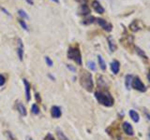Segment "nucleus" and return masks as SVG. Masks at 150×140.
Instances as JSON below:
<instances>
[{"label":"nucleus","instance_id":"nucleus-21","mask_svg":"<svg viewBox=\"0 0 150 140\" xmlns=\"http://www.w3.org/2000/svg\"><path fill=\"white\" fill-rule=\"evenodd\" d=\"M106 79L104 78V77L102 76H98V87H107V84H106Z\"/></svg>","mask_w":150,"mask_h":140},{"label":"nucleus","instance_id":"nucleus-35","mask_svg":"<svg viewBox=\"0 0 150 140\" xmlns=\"http://www.w3.org/2000/svg\"><path fill=\"white\" fill-rule=\"evenodd\" d=\"M80 2H82L83 4H86L87 2V0H80Z\"/></svg>","mask_w":150,"mask_h":140},{"label":"nucleus","instance_id":"nucleus-19","mask_svg":"<svg viewBox=\"0 0 150 140\" xmlns=\"http://www.w3.org/2000/svg\"><path fill=\"white\" fill-rule=\"evenodd\" d=\"M96 22V18L94 17V16H88L86 20H83V24H86V25H89V24H92L93 22Z\"/></svg>","mask_w":150,"mask_h":140},{"label":"nucleus","instance_id":"nucleus-34","mask_svg":"<svg viewBox=\"0 0 150 140\" xmlns=\"http://www.w3.org/2000/svg\"><path fill=\"white\" fill-rule=\"evenodd\" d=\"M68 67H69V68L70 70H72V71H75V68H74V67H71V66H70L69 64L68 65Z\"/></svg>","mask_w":150,"mask_h":140},{"label":"nucleus","instance_id":"nucleus-8","mask_svg":"<svg viewBox=\"0 0 150 140\" xmlns=\"http://www.w3.org/2000/svg\"><path fill=\"white\" fill-rule=\"evenodd\" d=\"M122 127H123L124 132L128 135H129V136H132V135L134 134L132 126H131V124L129 123H128V121H125V123H123V125H122Z\"/></svg>","mask_w":150,"mask_h":140},{"label":"nucleus","instance_id":"nucleus-3","mask_svg":"<svg viewBox=\"0 0 150 140\" xmlns=\"http://www.w3.org/2000/svg\"><path fill=\"white\" fill-rule=\"evenodd\" d=\"M68 57L69 59H71L75 61L79 65H82V56H81V51L78 48H69L68 50Z\"/></svg>","mask_w":150,"mask_h":140},{"label":"nucleus","instance_id":"nucleus-32","mask_svg":"<svg viewBox=\"0 0 150 140\" xmlns=\"http://www.w3.org/2000/svg\"><path fill=\"white\" fill-rule=\"evenodd\" d=\"M147 79L150 81V69H149V71H148V73H147Z\"/></svg>","mask_w":150,"mask_h":140},{"label":"nucleus","instance_id":"nucleus-31","mask_svg":"<svg viewBox=\"0 0 150 140\" xmlns=\"http://www.w3.org/2000/svg\"><path fill=\"white\" fill-rule=\"evenodd\" d=\"M1 10H2L3 12H5V13H6V14H7V15H8V16H11V14H9V13H8V11L7 10V9H6V8H2V7H1Z\"/></svg>","mask_w":150,"mask_h":140},{"label":"nucleus","instance_id":"nucleus-26","mask_svg":"<svg viewBox=\"0 0 150 140\" xmlns=\"http://www.w3.org/2000/svg\"><path fill=\"white\" fill-rule=\"evenodd\" d=\"M19 23H20V25L25 29V31H28V26H27V24L25 23V21H23V20H20L19 21Z\"/></svg>","mask_w":150,"mask_h":140},{"label":"nucleus","instance_id":"nucleus-5","mask_svg":"<svg viewBox=\"0 0 150 140\" xmlns=\"http://www.w3.org/2000/svg\"><path fill=\"white\" fill-rule=\"evenodd\" d=\"M96 22L100 25L103 30H105L106 32H111L112 30V24L110 22H108L104 19L101 18H96Z\"/></svg>","mask_w":150,"mask_h":140},{"label":"nucleus","instance_id":"nucleus-15","mask_svg":"<svg viewBox=\"0 0 150 140\" xmlns=\"http://www.w3.org/2000/svg\"><path fill=\"white\" fill-rule=\"evenodd\" d=\"M129 117L131 118V120H132L134 123H139L140 120V115L137 111H135L133 109L129 110Z\"/></svg>","mask_w":150,"mask_h":140},{"label":"nucleus","instance_id":"nucleus-38","mask_svg":"<svg viewBox=\"0 0 150 140\" xmlns=\"http://www.w3.org/2000/svg\"><path fill=\"white\" fill-rule=\"evenodd\" d=\"M29 140H32V139H29Z\"/></svg>","mask_w":150,"mask_h":140},{"label":"nucleus","instance_id":"nucleus-17","mask_svg":"<svg viewBox=\"0 0 150 140\" xmlns=\"http://www.w3.org/2000/svg\"><path fill=\"white\" fill-rule=\"evenodd\" d=\"M132 78L133 76L132 75H127L126 78H125V86L128 90H130L131 89V82H132Z\"/></svg>","mask_w":150,"mask_h":140},{"label":"nucleus","instance_id":"nucleus-14","mask_svg":"<svg viewBox=\"0 0 150 140\" xmlns=\"http://www.w3.org/2000/svg\"><path fill=\"white\" fill-rule=\"evenodd\" d=\"M18 57L21 61L23 59V44L22 39H19V45H18Z\"/></svg>","mask_w":150,"mask_h":140},{"label":"nucleus","instance_id":"nucleus-10","mask_svg":"<svg viewBox=\"0 0 150 140\" xmlns=\"http://www.w3.org/2000/svg\"><path fill=\"white\" fill-rule=\"evenodd\" d=\"M111 70L115 75H117L120 70V63L117 60H114L111 63Z\"/></svg>","mask_w":150,"mask_h":140},{"label":"nucleus","instance_id":"nucleus-16","mask_svg":"<svg viewBox=\"0 0 150 140\" xmlns=\"http://www.w3.org/2000/svg\"><path fill=\"white\" fill-rule=\"evenodd\" d=\"M134 50H135V51H136V53H137L141 58H144V59H145V60H147V59H148L146 53L144 52V50H142L141 48H139L138 46H134Z\"/></svg>","mask_w":150,"mask_h":140},{"label":"nucleus","instance_id":"nucleus-6","mask_svg":"<svg viewBox=\"0 0 150 140\" xmlns=\"http://www.w3.org/2000/svg\"><path fill=\"white\" fill-rule=\"evenodd\" d=\"M143 26L144 24L140 20H133L129 25V30L132 32H138L143 29Z\"/></svg>","mask_w":150,"mask_h":140},{"label":"nucleus","instance_id":"nucleus-23","mask_svg":"<svg viewBox=\"0 0 150 140\" xmlns=\"http://www.w3.org/2000/svg\"><path fill=\"white\" fill-rule=\"evenodd\" d=\"M32 113L33 114H36V115H38L40 113V108H39V106H38V105H36V104H34L32 106Z\"/></svg>","mask_w":150,"mask_h":140},{"label":"nucleus","instance_id":"nucleus-22","mask_svg":"<svg viewBox=\"0 0 150 140\" xmlns=\"http://www.w3.org/2000/svg\"><path fill=\"white\" fill-rule=\"evenodd\" d=\"M56 133H57V136H58V139L59 140H69V138L66 136V135L63 134V132L60 129L56 130Z\"/></svg>","mask_w":150,"mask_h":140},{"label":"nucleus","instance_id":"nucleus-33","mask_svg":"<svg viewBox=\"0 0 150 140\" xmlns=\"http://www.w3.org/2000/svg\"><path fill=\"white\" fill-rule=\"evenodd\" d=\"M25 1L28 3V4H30V5H33V1L32 0H25Z\"/></svg>","mask_w":150,"mask_h":140},{"label":"nucleus","instance_id":"nucleus-12","mask_svg":"<svg viewBox=\"0 0 150 140\" xmlns=\"http://www.w3.org/2000/svg\"><path fill=\"white\" fill-rule=\"evenodd\" d=\"M51 114H52V117H53V118L56 119V118H60L62 112H61V109L59 106H54L51 109Z\"/></svg>","mask_w":150,"mask_h":140},{"label":"nucleus","instance_id":"nucleus-25","mask_svg":"<svg viewBox=\"0 0 150 140\" xmlns=\"http://www.w3.org/2000/svg\"><path fill=\"white\" fill-rule=\"evenodd\" d=\"M87 66L91 70H93V71H95V70H96V64L94 62H92V61H89V62H87Z\"/></svg>","mask_w":150,"mask_h":140},{"label":"nucleus","instance_id":"nucleus-1","mask_svg":"<svg viewBox=\"0 0 150 140\" xmlns=\"http://www.w3.org/2000/svg\"><path fill=\"white\" fill-rule=\"evenodd\" d=\"M95 97L98 102L102 106L110 107L115 104L114 97L111 95V93L108 91H98L95 92Z\"/></svg>","mask_w":150,"mask_h":140},{"label":"nucleus","instance_id":"nucleus-29","mask_svg":"<svg viewBox=\"0 0 150 140\" xmlns=\"http://www.w3.org/2000/svg\"><path fill=\"white\" fill-rule=\"evenodd\" d=\"M5 83V78L0 74V86H3Z\"/></svg>","mask_w":150,"mask_h":140},{"label":"nucleus","instance_id":"nucleus-11","mask_svg":"<svg viewBox=\"0 0 150 140\" xmlns=\"http://www.w3.org/2000/svg\"><path fill=\"white\" fill-rule=\"evenodd\" d=\"M107 41H108V45H109V49L110 50L112 51V52H114V51L116 50L117 49V46H116V43H115V39L112 38V36H109L107 37Z\"/></svg>","mask_w":150,"mask_h":140},{"label":"nucleus","instance_id":"nucleus-13","mask_svg":"<svg viewBox=\"0 0 150 140\" xmlns=\"http://www.w3.org/2000/svg\"><path fill=\"white\" fill-rule=\"evenodd\" d=\"M23 84H25V98L27 101H29L30 100V84L25 78H23Z\"/></svg>","mask_w":150,"mask_h":140},{"label":"nucleus","instance_id":"nucleus-24","mask_svg":"<svg viewBox=\"0 0 150 140\" xmlns=\"http://www.w3.org/2000/svg\"><path fill=\"white\" fill-rule=\"evenodd\" d=\"M18 14L20 15L21 17H23V18H25V19H28L29 17H28V15L26 14V12L23 10V9H19L18 10Z\"/></svg>","mask_w":150,"mask_h":140},{"label":"nucleus","instance_id":"nucleus-7","mask_svg":"<svg viewBox=\"0 0 150 140\" xmlns=\"http://www.w3.org/2000/svg\"><path fill=\"white\" fill-rule=\"evenodd\" d=\"M92 7L94 8V10L98 14H103L105 12L104 8L101 6V4L98 2V0H94V1L92 2Z\"/></svg>","mask_w":150,"mask_h":140},{"label":"nucleus","instance_id":"nucleus-18","mask_svg":"<svg viewBox=\"0 0 150 140\" xmlns=\"http://www.w3.org/2000/svg\"><path fill=\"white\" fill-rule=\"evenodd\" d=\"M17 107H18V111L20 112V114L22 116H25L26 115V108H25V106H23L21 102L17 103Z\"/></svg>","mask_w":150,"mask_h":140},{"label":"nucleus","instance_id":"nucleus-28","mask_svg":"<svg viewBox=\"0 0 150 140\" xmlns=\"http://www.w3.org/2000/svg\"><path fill=\"white\" fill-rule=\"evenodd\" d=\"M44 140H55V139H54V137L53 136V134H47L46 136H45Z\"/></svg>","mask_w":150,"mask_h":140},{"label":"nucleus","instance_id":"nucleus-20","mask_svg":"<svg viewBox=\"0 0 150 140\" xmlns=\"http://www.w3.org/2000/svg\"><path fill=\"white\" fill-rule=\"evenodd\" d=\"M98 64L101 70H106V63L101 57V55H98Z\"/></svg>","mask_w":150,"mask_h":140},{"label":"nucleus","instance_id":"nucleus-36","mask_svg":"<svg viewBox=\"0 0 150 140\" xmlns=\"http://www.w3.org/2000/svg\"><path fill=\"white\" fill-rule=\"evenodd\" d=\"M52 1H54V3H59V0H52Z\"/></svg>","mask_w":150,"mask_h":140},{"label":"nucleus","instance_id":"nucleus-2","mask_svg":"<svg viewBox=\"0 0 150 140\" xmlns=\"http://www.w3.org/2000/svg\"><path fill=\"white\" fill-rule=\"evenodd\" d=\"M80 83L86 91L92 92L94 88V82L91 73L86 71V70H82L81 74H80Z\"/></svg>","mask_w":150,"mask_h":140},{"label":"nucleus","instance_id":"nucleus-9","mask_svg":"<svg viewBox=\"0 0 150 140\" xmlns=\"http://www.w3.org/2000/svg\"><path fill=\"white\" fill-rule=\"evenodd\" d=\"M91 13V10L89 7L87 6L86 4H82V6L80 7L79 8V14L80 15H83V16H88L89 14Z\"/></svg>","mask_w":150,"mask_h":140},{"label":"nucleus","instance_id":"nucleus-27","mask_svg":"<svg viewBox=\"0 0 150 140\" xmlns=\"http://www.w3.org/2000/svg\"><path fill=\"white\" fill-rule=\"evenodd\" d=\"M45 61H46V64H48L49 66H53V65H54V62L52 61L51 58H49V57H45Z\"/></svg>","mask_w":150,"mask_h":140},{"label":"nucleus","instance_id":"nucleus-37","mask_svg":"<svg viewBox=\"0 0 150 140\" xmlns=\"http://www.w3.org/2000/svg\"><path fill=\"white\" fill-rule=\"evenodd\" d=\"M148 136H149V139H150V132H149V134H148Z\"/></svg>","mask_w":150,"mask_h":140},{"label":"nucleus","instance_id":"nucleus-30","mask_svg":"<svg viewBox=\"0 0 150 140\" xmlns=\"http://www.w3.org/2000/svg\"><path fill=\"white\" fill-rule=\"evenodd\" d=\"M144 115H145V117H146V119L150 121V115H149V113H148V112L146 111V110H144Z\"/></svg>","mask_w":150,"mask_h":140},{"label":"nucleus","instance_id":"nucleus-4","mask_svg":"<svg viewBox=\"0 0 150 140\" xmlns=\"http://www.w3.org/2000/svg\"><path fill=\"white\" fill-rule=\"evenodd\" d=\"M131 87L135 89L136 91L141 92H144L146 91V87H145L144 82L141 80V78L139 77H133L132 82H131Z\"/></svg>","mask_w":150,"mask_h":140}]
</instances>
